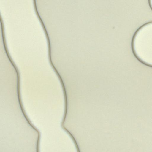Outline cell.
Here are the masks:
<instances>
[{
    "instance_id": "obj_2",
    "label": "cell",
    "mask_w": 152,
    "mask_h": 152,
    "mask_svg": "<svg viewBox=\"0 0 152 152\" xmlns=\"http://www.w3.org/2000/svg\"><path fill=\"white\" fill-rule=\"evenodd\" d=\"M149 4L152 10V0L149 1Z\"/></svg>"
},
{
    "instance_id": "obj_1",
    "label": "cell",
    "mask_w": 152,
    "mask_h": 152,
    "mask_svg": "<svg viewBox=\"0 0 152 152\" xmlns=\"http://www.w3.org/2000/svg\"><path fill=\"white\" fill-rule=\"evenodd\" d=\"M132 45L137 59L152 67V22L144 24L137 29L133 37Z\"/></svg>"
}]
</instances>
